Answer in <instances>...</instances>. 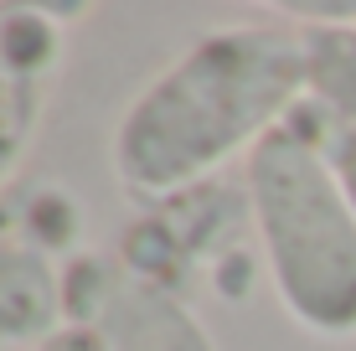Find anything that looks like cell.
Wrapping results in <instances>:
<instances>
[{
  "label": "cell",
  "mask_w": 356,
  "mask_h": 351,
  "mask_svg": "<svg viewBox=\"0 0 356 351\" xmlns=\"http://www.w3.org/2000/svg\"><path fill=\"white\" fill-rule=\"evenodd\" d=\"M67 320L93 325L108 351H217L202 316L161 279L124 269L114 259H78L63 274Z\"/></svg>",
  "instance_id": "obj_3"
},
{
  "label": "cell",
  "mask_w": 356,
  "mask_h": 351,
  "mask_svg": "<svg viewBox=\"0 0 356 351\" xmlns=\"http://www.w3.org/2000/svg\"><path fill=\"white\" fill-rule=\"evenodd\" d=\"M57 63V26H47L36 10H10L0 21V176L31 140L42 78Z\"/></svg>",
  "instance_id": "obj_5"
},
{
  "label": "cell",
  "mask_w": 356,
  "mask_h": 351,
  "mask_svg": "<svg viewBox=\"0 0 356 351\" xmlns=\"http://www.w3.org/2000/svg\"><path fill=\"white\" fill-rule=\"evenodd\" d=\"M294 119L356 207V21L305 26V104Z\"/></svg>",
  "instance_id": "obj_4"
},
{
  "label": "cell",
  "mask_w": 356,
  "mask_h": 351,
  "mask_svg": "<svg viewBox=\"0 0 356 351\" xmlns=\"http://www.w3.org/2000/svg\"><path fill=\"white\" fill-rule=\"evenodd\" d=\"M63 320V279L52 274V263L21 238H0V336L47 341Z\"/></svg>",
  "instance_id": "obj_6"
},
{
  "label": "cell",
  "mask_w": 356,
  "mask_h": 351,
  "mask_svg": "<svg viewBox=\"0 0 356 351\" xmlns=\"http://www.w3.org/2000/svg\"><path fill=\"white\" fill-rule=\"evenodd\" d=\"M36 351H108V341L83 320H63L47 341H36Z\"/></svg>",
  "instance_id": "obj_7"
},
{
  "label": "cell",
  "mask_w": 356,
  "mask_h": 351,
  "mask_svg": "<svg viewBox=\"0 0 356 351\" xmlns=\"http://www.w3.org/2000/svg\"><path fill=\"white\" fill-rule=\"evenodd\" d=\"M243 191L284 316L321 341L356 336V207L300 119L243 161Z\"/></svg>",
  "instance_id": "obj_2"
},
{
  "label": "cell",
  "mask_w": 356,
  "mask_h": 351,
  "mask_svg": "<svg viewBox=\"0 0 356 351\" xmlns=\"http://www.w3.org/2000/svg\"><path fill=\"white\" fill-rule=\"evenodd\" d=\"M305 104V26L289 16L202 31L124 104L108 171L134 207H165L248 161Z\"/></svg>",
  "instance_id": "obj_1"
}]
</instances>
